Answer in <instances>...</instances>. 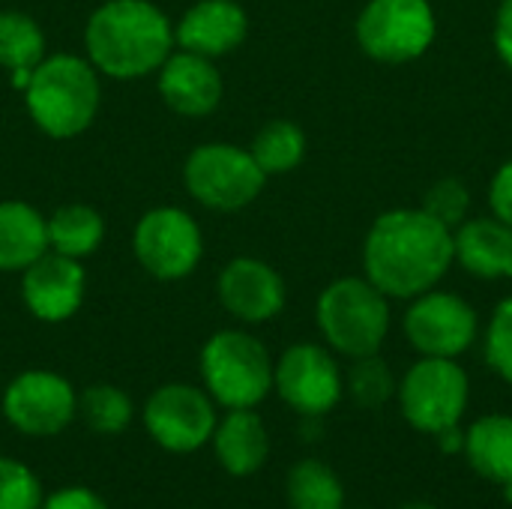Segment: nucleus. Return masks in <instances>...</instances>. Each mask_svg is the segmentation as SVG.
Listing matches in <instances>:
<instances>
[{
	"label": "nucleus",
	"instance_id": "1",
	"mask_svg": "<svg viewBox=\"0 0 512 509\" xmlns=\"http://www.w3.org/2000/svg\"><path fill=\"white\" fill-rule=\"evenodd\" d=\"M453 264V231L423 207L381 213L363 240V273L390 300L438 288Z\"/></svg>",
	"mask_w": 512,
	"mask_h": 509
},
{
	"label": "nucleus",
	"instance_id": "2",
	"mask_svg": "<svg viewBox=\"0 0 512 509\" xmlns=\"http://www.w3.org/2000/svg\"><path fill=\"white\" fill-rule=\"evenodd\" d=\"M87 60L96 72L135 81L168 60L174 48V24L150 0H105L84 27Z\"/></svg>",
	"mask_w": 512,
	"mask_h": 509
},
{
	"label": "nucleus",
	"instance_id": "3",
	"mask_svg": "<svg viewBox=\"0 0 512 509\" xmlns=\"http://www.w3.org/2000/svg\"><path fill=\"white\" fill-rule=\"evenodd\" d=\"M99 99L96 66L75 54H48L24 84L27 111L51 138L81 135L96 120Z\"/></svg>",
	"mask_w": 512,
	"mask_h": 509
},
{
	"label": "nucleus",
	"instance_id": "4",
	"mask_svg": "<svg viewBox=\"0 0 512 509\" xmlns=\"http://www.w3.org/2000/svg\"><path fill=\"white\" fill-rule=\"evenodd\" d=\"M315 321L324 342L342 357H372L390 333V297L366 276H345L321 291Z\"/></svg>",
	"mask_w": 512,
	"mask_h": 509
},
{
	"label": "nucleus",
	"instance_id": "5",
	"mask_svg": "<svg viewBox=\"0 0 512 509\" xmlns=\"http://www.w3.org/2000/svg\"><path fill=\"white\" fill-rule=\"evenodd\" d=\"M201 378L210 399L228 411L258 408L273 390V360L255 336L222 330L201 348Z\"/></svg>",
	"mask_w": 512,
	"mask_h": 509
},
{
	"label": "nucleus",
	"instance_id": "6",
	"mask_svg": "<svg viewBox=\"0 0 512 509\" xmlns=\"http://www.w3.org/2000/svg\"><path fill=\"white\" fill-rule=\"evenodd\" d=\"M396 396L411 429L423 435H441L444 429L462 423L471 399V384L468 372L456 360L420 357L399 381Z\"/></svg>",
	"mask_w": 512,
	"mask_h": 509
},
{
	"label": "nucleus",
	"instance_id": "7",
	"mask_svg": "<svg viewBox=\"0 0 512 509\" xmlns=\"http://www.w3.org/2000/svg\"><path fill=\"white\" fill-rule=\"evenodd\" d=\"M183 183L189 195L207 210L234 213L249 207L261 195L267 174L258 168L249 150L213 141L189 153L183 165Z\"/></svg>",
	"mask_w": 512,
	"mask_h": 509
},
{
	"label": "nucleus",
	"instance_id": "8",
	"mask_svg": "<svg viewBox=\"0 0 512 509\" xmlns=\"http://www.w3.org/2000/svg\"><path fill=\"white\" fill-rule=\"evenodd\" d=\"M438 36L429 0H369L357 15V45L378 63H411Z\"/></svg>",
	"mask_w": 512,
	"mask_h": 509
},
{
	"label": "nucleus",
	"instance_id": "9",
	"mask_svg": "<svg viewBox=\"0 0 512 509\" xmlns=\"http://www.w3.org/2000/svg\"><path fill=\"white\" fill-rule=\"evenodd\" d=\"M132 252L150 276L174 282L198 267L204 255V237L198 222L186 210L156 207L138 219L132 234Z\"/></svg>",
	"mask_w": 512,
	"mask_h": 509
},
{
	"label": "nucleus",
	"instance_id": "10",
	"mask_svg": "<svg viewBox=\"0 0 512 509\" xmlns=\"http://www.w3.org/2000/svg\"><path fill=\"white\" fill-rule=\"evenodd\" d=\"M402 330L420 357L456 360L474 345L480 321L465 297L432 288L411 300Z\"/></svg>",
	"mask_w": 512,
	"mask_h": 509
},
{
	"label": "nucleus",
	"instance_id": "11",
	"mask_svg": "<svg viewBox=\"0 0 512 509\" xmlns=\"http://www.w3.org/2000/svg\"><path fill=\"white\" fill-rule=\"evenodd\" d=\"M273 387L282 402L300 417L318 420L339 405L345 393V378L324 345L300 342L291 345L273 366Z\"/></svg>",
	"mask_w": 512,
	"mask_h": 509
},
{
	"label": "nucleus",
	"instance_id": "12",
	"mask_svg": "<svg viewBox=\"0 0 512 509\" xmlns=\"http://www.w3.org/2000/svg\"><path fill=\"white\" fill-rule=\"evenodd\" d=\"M216 408L207 390L192 384L159 387L144 408V426L150 438L168 453H195L216 432Z\"/></svg>",
	"mask_w": 512,
	"mask_h": 509
},
{
	"label": "nucleus",
	"instance_id": "13",
	"mask_svg": "<svg viewBox=\"0 0 512 509\" xmlns=\"http://www.w3.org/2000/svg\"><path fill=\"white\" fill-rule=\"evenodd\" d=\"M3 414L21 435L51 438L75 420L78 396L63 375L30 369L9 381L3 393Z\"/></svg>",
	"mask_w": 512,
	"mask_h": 509
},
{
	"label": "nucleus",
	"instance_id": "14",
	"mask_svg": "<svg viewBox=\"0 0 512 509\" xmlns=\"http://www.w3.org/2000/svg\"><path fill=\"white\" fill-rule=\"evenodd\" d=\"M84 288V267L60 252H45L42 258H36L21 279L24 306L30 309L33 318L45 324L69 321L84 303Z\"/></svg>",
	"mask_w": 512,
	"mask_h": 509
},
{
	"label": "nucleus",
	"instance_id": "15",
	"mask_svg": "<svg viewBox=\"0 0 512 509\" xmlns=\"http://www.w3.org/2000/svg\"><path fill=\"white\" fill-rule=\"evenodd\" d=\"M219 303L246 324H264L285 309V282L261 258H234L219 273Z\"/></svg>",
	"mask_w": 512,
	"mask_h": 509
},
{
	"label": "nucleus",
	"instance_id": "16",
	"mask_svg": "<svg viewBox=\"0 0 512 509\" xmlns=\"http://www.w3.org/2000/svg\"><path fill=\"white\" fill-rule=\"evenodd\" d=\"M162 102L183 117H207L222 102V75L210 57L177 51L156 72Z\"/></svg>",
	"mask_w": 512,
	"mask_h": 509
},
{
	"label": "nucleus",
	"instance_id": "17",
	"mask_svg": "<svg viewBox=\"0 0 512 509\" xmlns=\"http://www.w3.org/2000/svg\"><path fill=\"white\" fill-rule=\"evenodd\" d=\"M249 33V18L240 3L234 0H198L183 18L174 24V42L183 51L201 57H222L243 45Z\"/></svg>",
	"mask_w": 512,
	"mask_h": 509
},
{
	"label": "nucleus",
	"instance_id": "18",
	"mask_svg": "<svg viewBox=\"0 0 512 509\" xmlns=\"http://www.w3.org/2000/svg\"><path fill=\"white\" fill-rule=\"evenodd\" d=\"M453 261L486 282L512 279V225L498 216L465 219L453 228Z\"/></svg>",
	"mask_w": 512,
	"mask_h": 509
},
{
	"label": "nucleus",
	"instance_id": "19",
	"mask_svg": "<svg viewBox=\"0 0 512 509\" xmlns=\"http://www.w3.org/2000/svg\"><path fill=\"white\" fill-rule=\"evenodd\" d=\"M210 441H213L219 465L231 477L258 474L270 456V435L264 429V420L255 414V408L228 411V417L216 423V432Z\"/></svg>",
	"mask_w": 512,
	"mask_h": 509
},
{
	"label": "nucleus",
	"instance_id": "20",
	"mask_svg": "<svg viewBox=\"0 0 512 509\" xmlns=\"http://www.w3.org/2000/svg\"><path fill=\"white\" fill-rule=\"evenodd\" d=\"M48 252V219L24 201H0V270L24 273Z\"/></svg>",
	"mask_w": 512,
	"mask_h": 509
},
{
	"label": "nucleus",
	"instance_id": "21",
	"mask_svg": "<svg viewBox=\"0 0 512 509\" xmlns=\"http://www.w3.org/2000/svg\"><path fill=\"white\" fill-rule=\"evenodd\" d=\"M465 456L471 468L489 483L512 480V417L486 414L465 432Z\"/></svg>",
	"mask_w": 512,
	"mask_h": 509
},
{
	"label": "nucleus",
	"instance_id": "22",
	"mask_svg": "<svg viewBox=\"0 0 512 509\" xmlns=\"http://www.w3.org/2000/svg\"><path fill=\"white\" fill-rule=\"evenodd\" d=\"M45 33L42 27L15 9L0 12V66L15 75V87H24L30 72L45 60Z\"/></svg>",
	"mask_w": 512,
	"mask_h": 509
},
{
	"label": "nucleus",
	"instance_id": "23",
	"mask_svg": "<svg viewBox=\"0 0 512 509\" xmlns=\"http://www.w3.org/2000/svg\"><path fill=\"white\" fill-rule=\"evenodd\" d=\"M105 222L87 204H63L48 219V249L66 258H87L102 246Z\"/></svg>",
	"mask_w": 512,
	"mask_h": 509
},
{
	"label": "nucleus",
	"instance_id": "24",
	"mask_svg": "<svg viewBox=\"0 0 512 509\" xmlns=\"http://www.w3.org/2000/svg\"><path fill=\"white\" fill-rule=\"evenodd\" d=\"M285 495L291 509H345V486L321 459H303L288 471Z\"/></svg>",
	"mask_w": 512,
	"mask_h": 509
},
{
	"label": "nucleus",
	"instance_id": "25",
	"mask_svg": "<svg viewBox=\"0 0 512 509\" xmlns=\"http://www.w3.org/2000/svg\"><path fill=\"white\" fill-rule=\"evenodd\" d=\"M249 153L267 177L288 174L306 156V135L291 120H270L267 126L258 129Z\"/></svg>",
	"mask_w": 512,
	"mask_h": 509
},
{
	"label": "nucleus",
	"instance_id": "26",
	"mask_svg": "<svg viewBox=\"0 0 512 509\" xmlns=\"http://www.w3.org/2000/svg\"><path fill=\"white\" fill-rule=\"evenodd\" d=\"M78 414L84 426L96 435H120L132 423V399L111 387V384H93L78 396Z\"/></svg>",
	"mask_w": 512,
	"mask_h": 509
},
{
	"label": "nucleus",
	"instance_id": "27",
	"mask_svg": "<svg viewBox=\"0 0 512 509\" xmlns=\"http://www.w3.org/2000/svg\"><path fill=\"white\" fill-rule=\"evenodd\" d=\"M396 390L399 384L378 354L354 360L348 372V393L360 408H384L396 396Z\"/></svg>",
	"mask_w": 512,
	"mask_h": 509
},
{
	"label": "nucleus",
	"instance_id": "28",
	"mask_svg": "<svg viewBox=\"0 0 512 509\" xmlns=\"http://www.w3.org/2000/svg\"><path fill=\"white\" fill-rule=\"evenodd\" d=\"M423 210L438 219L441 225H447L450 231L459 228L468 219L471 210V189L459 180V177H441L429 186V192L423 195Z\"/></svg>",
	"mask_w": 512,
	"mask_h": 509
},
{
	"label": "nucleus",
	"instance_id": "29",
	"mask_svg": "<svg viewBox=\"0 0 512 509\" xmlns=\"http://www.w3.org/2000/svg\"><path fill=\"white\" fill-rule=\"evenodd\" d=\"M42 483L18 459L0 456V509H42Z\"/></svg>",
	"mask_w": 512,
	"mask_h": 509
},
{
	"label": "nucleus",
	"instance_id": "30",
	"mask_svg": "<svg viewBox=\"0 0 512 509\" xmlns=\"http://www.w3.org/2000/svg\"><path fill=\"white\" fill-rule=\"evenodd\" d=\"M486 360L512 387V294L498 303L486 327Z\"/></svg>",
	"mask_w": 512,
	"mask_h": 509
},
{
	"label": "nucleus",
	"instance_id": "31",
	"mask_svg": "<svg viewBox=\"0 0 512 509\" xmlns=\"http://www.w3.org/2000/svg\"><path fill=\"white\" fill-rule=\"evenodd\" d=\"M489 207H492V216L512 225V159L495 171L489 183Z\"/></svg>",
	"mask_w": 512,
	"mask_h": 509
},
{
	"label": "nucleus",
	"instance_id": "32",
	"mask_svg": "<svg viewBox=\"0 0 512 509\" xmlns=\"http://www.w3.org/2000/svg\"><path fill=\"white\" fill-rule=\"evenodd\" d=\"M42 509H108V504L87 486H66L48 495L42 501Z\"/></svg>",
	"mask_w": 512,
	"mask_h": 509
},
{
	"label": "nucleus",
	"instance_id": "33",
	"mask_svg": "<svg viewBox=\"0 0 512 509\" xmlns=\"http://www.w3.org/2000/svg\"><path fill=\"white\" fill-rule=\"evenodd\" d=\"M492 42H495V51L501 54V60L512 69V0H501V6H498Z\"/></svg>",
	"mask_w": 512,
	"mask_h": 509
},
{
	"label": "nucleus",
	"instance_id": "34",
	"mask_svg": "<svg viewBox=\"0 0 512 509\" xmlns=\"http://www.w3.org/2000/svg\"><path fill=\"white\" fill-rule=\"evenodd\" d=\"M435 438H438V444H441V453H447V456L465 453V432H462V426H450V429H444V432L435 435Z\"/></svg>",
	"mask_w": 512,
	"mask_h": 509
},
{
	"label": "nucleus",
	"instance_id": "35",
	"mask_svg": "<svg viewBox=\"0 0 512 509\" xmlns=\"http://www.w3.org/2000/svg\"><path fill=\"white\" fill-rule=\"evenodd\" d=\"M501 489H504V501H507V504L512 507V480H510V483H504Z\"/></svg>",
	"mask_w": 512,
	"mask_h": 509
},
{
	"label": "nucleus",
	"instance_id": "36",
	"mask_svg": "<svg viewBox=\"0 0 512 509\" xmlns=\"http://www.w3.org/2000/svg\"><path fill=\"white\" fill-rule=\"evenodd\" d=\"M402 509H438V507H432V504H423V501H414V504H405Z\"/></svg>",
	"mask_w": 512,
	"mask_h": 509
}]
</instances>
